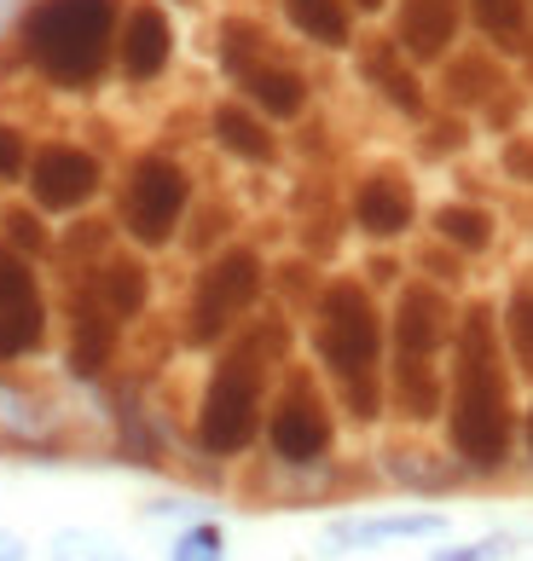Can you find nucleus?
Returning <instances> with one entry per match:
<instances>
[{"label": "nucleus", "instance_id": "nucleus-1", "mask_svg": "<svg viewBox=\"0 0 533 561\" xmlns=\"http://www.w3.org/2000/svg\"><path fill=\"white\" fill-rule=\"evenodd\" d=\"M510 365H504V336L494 307H464L453 324V370H446V440L458 463L476 474L504 469L510 457Z\"/></svg>", "mask_w": 533, "mask_h": 561}, {"label": "nucleus", "instance_id": "nucleus-2", "mask_svg": "<svg viewBox=\"0 0 533 561\" xmlns=\"http://www.w3.org/2000/svg\"><path fill=\"white\" fill-rule=\"evenodd\" d=\"M314 359L331 377L354 423H377L388 405V319L360 278H331L314 301Z\"/></svg>", "mask_w": 533, "mask_h": 561}, {"label": "nucleus", "instance_id": "nucleus-3", "mask_svg": "<svg viewBox=\"0 0 533 561\" xmlns=\"http://www.w3.org/2000/svg\"><path fill=\"white\" fill-rule=\"evenodd\" d=\"M128 0H30L12 24L18 58L58 93H93L116 65Z\"/></svg>", "mask_w": 533, "mask_h": 561}, {"label": "nucleus", "instance_id": "nucleus-4", "mask_svg": "<svg viewBox=\"0 0 533 561\" xmlns=\"http://www.w3.org/2000/svg\"><path fill=\"white\" fill-rule=\"evenodd\" d=\"M453 307L429 278L406 284L395 296V319H388V400L400 417L429 423L446 405L441 382V353H453Z\"/></svg>", "mask_w": 533, "mask_h": 561}, {"label": "nucleus", "instance_id": "nucleus-5", "mask_svg": "<svg viewBox=\"0 0 533 561\" xmlns=\"http://www.w3.org/2000/svg\"><path fill=\"white\" fill-rule=\"evenodd\" d=\"M273 353H284V324H256L238 336L209 370L197 405V446L209 457H238L256 446L266 423V377H273Z\"/></svg>", "mask_w": 533, "mask_h": 561}, {"label": "nucleus", "instance_id": "nucleus-6", "mask_svg": "<svg viewBox=\"0 0 533 561\" xmlns=\"http://www.w3.org/2000/svg\"><path fill=\"white\" fill-rule=\"evenodd\" d=\"M266 266L250 243H233L197 273L192 301H186V347H220L243 324V313L261 301Z\"/></svg>", "mask_w": 533, "mask_h": 561}, {"label": "nucleus", "instance_id": "nucleus-7", "mask_svg": "<svg viewBox=\"0 0 533 561\" xmlns=\"http://www.w3.org/2000/svg\"><path fill=\"white\" fill-rule=\"evenodd\" d=\"M186 209H192V174L180 169L169 151H146V157L128 162L122 203H116V220H122V232H128V243L169 249Z\"/></svg>", "mask_w": 533, "mask_h": 561}, {"label": "nucleus", "instance_id": "nucleus-8", "mask_svg": "<svg viewBox=\"0 0 533 561\" xmlns=\"http://www.w3.org/2000/svg\"><path fill=\"white\" fill-rule=\"evenodd\" d=\"M266 446H273L279 463L291 469H314L325 451L337 440V423H331V405H325V393L314 382V370H291L279 388V400L266 405Z\"/></svg>", "mask_w": 533, "mask_h": 561}, {"label": "nucleus", "instance_id": "nucleus-9", "mask_svg": "<svg viewBox=\"0 0 533 561\" xmlns=\"http://www.w3.org/2000/svg\"><path fill=\"white\" fill-rule=\"evenodd\" d=\"M47 284H41L35 261L0 243V365H24L47 347Z\"/></svg>", "mask_w": 533, "mask_h": 561}, {"label": "nucleus", "instance_id": "nucleus-10", "mask_svg": "<svg viewBox=\"0 0 533 561\" xmlns=\"http://www.w3.org/2000/svg\"><path fill=\"white\" fill-rule=\"evenodd\" d=\"M24 192L41 215H81L99 192H105V162H99L88 145L47 139V145H35V157H30Z\"/></svg>", "mask_w": 533, "mask_h": 561}, {"label": "nucleus", "instance_id": "nucleus-11", "mask_svg": "<svg viewBox=\"0 0 533 561\" xmlns=\"http://www.w3.org/2000/svg\"><path fill=\"white\" fill-rule=\"evenodd\" d=\"M174 65V24L169 12L157 7V0H134L128 12H122V35H116V70L122 81H157L169 76Z\"/></svg>", "mask_w": 533, "mask_h": 561}, {"label": "nucleus", "instance_id": "nucleus-12", "mask_svg": "<svg viewBox=\"0 0 533 561\" xmlns=\"http://www.w3.org/2000/svg\"><path fill=\"white\" fill-rule=\"evenodd\" d=\"M464 30V0H395V47L412 65H441L453 58V41Z\"/></svg>", "mask_w": 533, "mask_h": 561}, {"label": "nucleus", "instance_id": "nucleus-13", "mask_svg": "<svg viewBox=\"0 0 533 561\" xmlns=\"http://www.w3.org/2000/svg\"><path fill=\"white\" fill-rule=\"evenodd\" d=\"M418 220V197H412V180L400 169H372L360 185H354V226L365 238H406Z\"/></svg>", "mask_w": 533, "mask_h": 561}, {"label": "nucleus", "instance_id": "nucleus-14", "mask_svg": "<svg viewBox=\"0 0 533 561\" xmlns=\"http://www.w3.org/2000/svg\"><path fill=\"white\" fill-rule=\"evenodd\" d=\"M233 88L243 93V105H256L266 122H296L307 111V81L273 53H256L250 65L233 76Z\"/></svg>", "mask_w": 533, "mask_h": 561}, {"label": "nucleus", "instance_id": "nucleus-15", "mask_svg": "<svg viewBox=\"0 0 533 561\" xmlns=\"http://www.w3.org/2000/svg\"><path fill=\"white\" fill-rule=\"evenodd\" d=\"M360 70H365V81H372V88H377V93H383V99H388V105H395L400 116H423L429 99H423L418 65H412V58H406V53H400L388 35H377L372 47L360 53Z\"/></svg>", "mask_w": 533, "mask_h": 561}, {"label": "nucleus", "instance_id": "nucleus-16", "mask_svg": "<svg viewBox=\"0 0 533 561\" xmlns=\"http://www.w3.org/2000/svg\"><path fill=\"white\" fill-rule=\"evenodd\" d=\"M209 134L227 157L238 162H256V169H266V162L279 157V139H273V122H266L256 105H243V99H227V105H215L209 116Z\"/></svg>", "mask_w": 533, "mask_h": 561}, {"label": "nucleus", "instance_id": "nucleus-17", "mask_svg": "<svg viewBox=\"0 0 533 561\" xmlns=\"http://www.w3.org/2000/svg\"><path fill=\"white\" fill-rule=\"evenodd\" d=\"M88 289H93V301L105 307L116 324H128V319L146 313V301H151V273L139 266V255H111V261L93 266Z\"/></svg>", "mask_w": 533, "mask_h": 561}, {"label": "nucleus", "instance_id": "nucleus-18", "mask_svg": "<svg viewBox=\"0 0 533 561\" xmlns=\"http://www.w3.org/2000/svg\"><path fill=\"white\" fill-rule=\"evenodd\" d=\"M116 319L105 313V307L93 301V289L81 284V296H76V313H70V370L76 377H99V370L111 365V347H116Z\"/></svg>", "mask_w": 533, "mask_h": 561}, {"label": "nucleus", "instance_id": "nucleus-19", "mask_svg": "<svg viewBox=\"0 0 533 561\" xmlns=\"http://www.w3.org/2000/svg\"><path fill=\"white\" fill-rule=\"evenodd\" d=\"M284 7V24H291L307 47H325V53H342L354 41V7L348 0H279Z\"/></svg>", "mask_w": 533, "mask_h": 561}, {"label": "nucleus", "instance_id": "nucleus-20", "mask_svg": "<svg viewBox=\"0 0 533 561\" xmlns=\"http://www.w3.org/2000/svg\"><path fill=\"white\" fill-rule=\"evenodd\" d=\"M446 533V515L418 510V515H365V522H342L331 527V550H365V545H388V538H435Z\"/></svg>", "mask_w": 533, "mask_h": 561}, {"label": "nucleus", "instance_id": "nucleus-21", "mask_svg": "<svg viewBox=\"0 0 533 561\" xmlns=\"http://www.w3.org/2000/svg\"><path fill=\"white\" fill-rule=\"evenodd\" d=\"M469 24L481 30V41L494 53H522L528 47V18H533V0H464Z\"/></svg>", "mask_w": 533, "mask_h": 561}, {"label": "nucleus", "instance_id": "nucleus-22", "mask_svg": "<svg viewBox=\"0 0 533 561\" xmlns=\"http://www.w3.org/2000/svg\"><path fill=\"white\" fill-rule=\"evenodd\" d=\"M435 238L453 243L458 255H481L494 243V215L476 209V203H441L435 209Z\"/></svg>", "mask_w": 533, "mask_h": 561}, {"label": "nucleus", "instance_id": "nucleus-23", "mask_svg": "<svg viewBox=\"0 0 533 561\" xmlns=\"http://www.w3.org/2000/svg\"><path fill=\"white\" fill-rule=\"evenodd\" d=\"M499 336H504V353L517 359V370L533 377V284H517L504 301V319H499Z\"/></svg>", "mask_w": 533, "mask_h": 561}, {"label": "nucleus", "instance_id": "nucleus-24", "mask_svg": "<svg viewBox=\"0 0 533 561\" xmlns=\"http://www.w3.org/2000/svg\"><path fill=\"white\" fill-rule=\"evenodd\" d=\"M0 243H12L18 255L41 261L53 249V232H47V215L35 209V203H7L0 209Z\"/></svg>", "mask_w": 533, "mask_h": 561}, {"label": "nucleus", "instance_id": "nucleus-25", "mask_svg": "<svg viewBox=\"0 0 533 561\" xmlns=\"http://www.w3.org/2000/svg\"><path fill=\"white\" fill-rule=\"evenodd\" d=\"M47 561H134L128 550H116L105 533L93 527H58L53 545H47Z\"/></svg>", "mask_w": 533, "mask_h": 561}, {"label": "nucleus", "instance_id": "nucleus-26", "mask_svg": "<svg viewBox=\"0 0 533 561\" xmlns=\"http://www.w3.org/2000/svg\"><path fill=\"white\" fill-rule=\"evenodd\" d=\"M169 561H227V533H220V522L180 527V538L169 545Z\"/></svg>", "mask_w": 533, "mask_h": 561}, {"label": "nucleus", "instance_id": "nucleus-27", "mask_svg": "<svg viewBox=\"0 0 533 561\" xmlns=\"http://www.w3.org/2000/svg\"><path fill=\"white\" fill-rule=\"evenodd\" d=\"M30 157H35L30 134L18 128L12 116H0V192H7V185H24V174H30Z\"/></svg>", "mask_w": 533, "mask_h": 561}, {"label": "nucleus", "instance_id": "nucleus-28", "mask_svg": "<svg viewBox=\"0 0 533 561\" xmlns=\"http://www.w3.org/2000/svg\"><path fill=\"white\" fill-rule=\"evenodd\" d=\"M510 556V538L494 533V538H469V545H453V550H429V561H504Z\"/></svg>", "mask_w": 533, "mask_h": 561}, {"label": "nucleus", "instance_id": "nucleus-29", "mask_svg": "<svg viewBox=\"0 0 533 561\" xmlns=\"http://www.w3.org/2000/svg\"><path fill=\"white\" fill-rule=\"evenodd\" d=\"M0 561H30V545L12 527H0Z\"/></svg>", "mask_w": 533, "mask_h": 561}, {"label": "nucleus", "instance_id": "nucleus-30", "mask_svg": "<svg viewBox=\"0 0 533 561\" xmlns=\"http://www.w3.org/2000/svg\"><path fill=\"white\" fill-rule=\"evenodd\" d=\"M348 7H354V12H365V18H377V12L388 7V0H348Z\"/></svg>", "mask_w": 533, "mask_h": 561}, {"label": "nucleus", "instance_id": "nucleus-31", "mask_svg": "<svg viewBox=\"0 0 533 561\" xmlns=\"http://www.w3.org/2000/svg\"><path fill=\"white\" fill-rule=\"evenodd\" d=\"M528 446H533V417H528Z\"/></svg>", "mask_w": 533, "mask_h": 561}]
</instances>
